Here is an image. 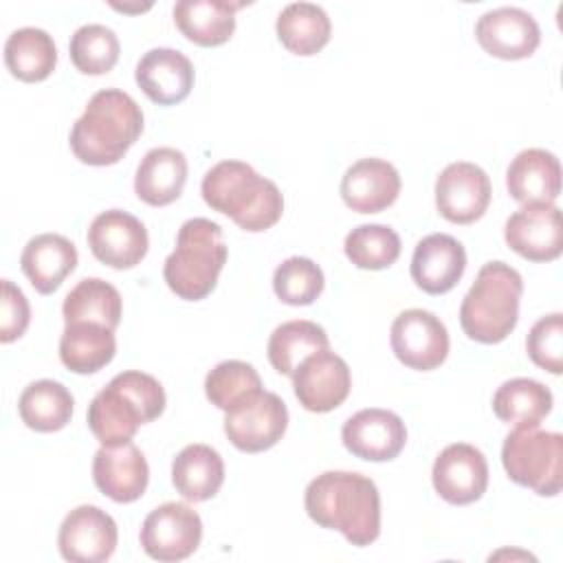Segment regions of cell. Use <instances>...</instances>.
Wrapping results in <instances>:
<instances>
[{
  "instance_id": "obj_1",
  "label": "cell",
  "mask_w": 563,
  "mask_h": 563,
  "mask_svg": "<svg viewBox=\"0 0 563 563\" xmlns=\"http://www.w3.org/2000/svg\"><path fill=\"white\" fill-rule=\"evenodd\" d=\"M308 517L328 530H339L352 545L363 548L380 534V495L376 484L354 471H325L303 495Z\"/></svg>"
},
{
  "instance_id": "obj_2",
  "label": "cell",
  "mask_w": 563,
  "mask_h": 563,
  "mask_svg": "<svg viewBox=\"0 0 563 563\" xmlns=\"http://www.w3.org/2000/svg\"><path fill=\"white\" fill-rule=\"evenodd\" d=\"M143 132L141 106L119 88L95 92L70 130V150L86 165L119 163Z\"/></svg>"
},
{
  "instance_id": "obj_3",
  "label": "cell",
  "mask_w": 563,
  "mask_h": 563,
  "mask_svg": "<svg viewBox=\"0 0 563 563\" xmlns=\"http://www.w3.org/2000/svg\"><path fill=\"white\" fill-rule=\"evenodd\" d=\"M200 191L213 211L229 216L249 233L271 229L284 213L279 187L242 161L216 163L205 174Z\"/></svg>"
},
{
  "instance_id": "obj_4",
  "label": "cell",
  "mask_w": 563,
  "mask_h": 563,
  "mask_svg": "<svg viewBox=\"0 0 563 563\" xmlns=\"http://www.w3.org/2000/svg\"><path fill=\"white\" fill-rule=\"evenodd\" d=\"M165 411L163 385L145 372L117 374L88 405V427L103 444L130 442L136 429Z\"/></svg>"
},
{
  "instance_id": "obj_5",
  "label": "cell",
  "mask_w": 563,
  "mask_h": 563,
  "mask_svg": "<svg viewBox=\"0 0 563 563\" xmlns=\"http://www.w3.org/2000/svg\"><path fill=\"white\" fill-rule=\"evenodd\" d=\"M523 279L506 262H486L460 306V325L471 341L499 343L517 325Z\"/></svg>"
},
{
  "instance_id": "obj_6",
  "label": "cell",
  "mask_w": 563,
  "mask_h": 563,
  "mask_svg": "<svg viewBox=\"0 0 563 563\" xmlns=\"http://www.w3.org/2000/svg\"><path fill=\"white\" fill-rule=\"evenodd\" d=\"M227 244L218 222L191 218L176 235V249L167 255L163 277L169 290L187 301L205 299L218 284L227 262Z\"/></svg>"
},
{
  "instance_id": "obj_7",
  "label": "cell",
  "mask_w": 563,
  "mask_h": 563,
  "mask_svg": "<svg viewBox=\"0 0 563 563\" xmlns=\"http://www.w3.org/2000/svg\"><path fill=\"white\" fill-rule=\"evenodd\" d=\"M506 475L541 497H554L563 484V435L539 424L515 427L501 446Z\"/></svg>"
},
{
  "instance_id": "obj_8",
  "label": "cell",
  "mask_w": 563,
  "mask_h": 563,
  "mask_svg": "<svg viewBox=\"0 0 563 563\" xmlns=\"http://www.w3.org/2000/svg\"><path fill=\"white\" fill-rule=\"evenodd\" d=\"M288 427L286 402L273 391H257L224 416L229 442L244 453H260L275 446Z\"/></svg>"
},
{
  "instance_id": "obj_9",
  "label": "cell",
  "mask_w": 563,
  "mask_h": 563,
  "mask_svg": "<svg viewBox=\"0 0 563 563\" xmlns=\"http://www.w3.org/2000/svg\"><path fill=\"white\" fill-rule=\"evenodd\" d=\"M202 539L200 515L180 501L156 506L141 526V548L147 556L172 563L191 556Z\"/></svg>"
},
{
  "instance_id": "obj_10",
  "label": "cell",
  "mask_w": 563,
  "mask_h": 563,
  "mask_svg": "<svg viewBox=\"0 0 563 563\" xmlns=\"http://www.w3.org/2000/svg\"><path fill=\"white\" fill-rule=\"evenodd\" d=\"M389 343L396 358L418 372H431L449 356L446 325L429 310L409 308L402 310L389 332Z\"/></svg>"
},
{
  "instance_id": "obj_11",
  "label": "cell",
  "mask_w": 563,
  "mask_h": 563,
  "mask_svg": "<svg viewBox=\"0 0 563 563\" xmlns=\"http://www.w3.org/2000/svg\"><path fill=\"white\" fill-rule=\"evenodd\" d=\"M117 541V521L90 504L73 508L57 532L59 554L73 563H103L114 554Z\"/></svg>"
},
{
  "instance_id": "obj_12",
  "label": "cell",
  "mask_w": 563,
  "mask_h": 563,
  "mask_svg": "<svg viewBox=\"0 0 563 563\" xmlns=\"http://www.w3.org/2000/svg\"><path fill=\"white\" fill-rule=\"evenodd\" d=\"M488 174L468 161L446 165L435 178V207L440 216L453 224H471L479 220L490 205Z\"/></svg>"
},
{
  "instance_id": "obj_13",
  "label": "cell",
  "mask_w": 563,
  "mask_h": 563,
  "mask_svg": "<svg viewBox=\"0 0 563 563\" xmlns=\"http://www.w3.org/2000/svg\"><path fill=\"white\" fill-rule=\"evenodd\" d=\"M86 240L99 262L119 271L141 264L150 246L145 224L123 209L101 211L90 222Z\"/></svg>"
},
{
  "instance_id": "obj_14",
  "label": "cell",
  "mask_w": 563,
  "mask_h": 563,
  "mask_svg": "<svg viewBox=\"0 0 563 563\" xmlns=\"http://www.w3.org/2000/svg\"><path fill=\"white\" fill-rule=\"evenodd\" d=\"M290 378L299 405L312 413L336 409L352 387L347 363L330 347L306 356Z\"/></svg>"
},
{
  "instance_id": "obj_15",
  "label": "cell",
  "mask_w": 563,
  "mask_h": 563,
  "mask_svg": "<svg viewBox=\"0 0 563 563\" xmlns=\"http://www.w3.org/2000/svg\"><path fill=\"white\" fill-rule=\"evenodd\" d=\"M431 482L444 501L453 506L473 504L488 488L486 457L468 442L449 444L433 462Z\"/></svg>"
},
{
  "instance_id": "obj_16",
  "label": "cell",
  "mask_w": 563,
  "mask_h": 563,
  "mask_svg": "<svg viewBox=\"0 0 563 563\" xmlns=\"http://www.w3.org/2000/svg\"><path fill=\"white\" fill-rule=\"evenodd\" d=\"M506 244L530 262H552L563 251V216L556 205H523L504 227Z\"/></svg>"
},
{
  "instance_id": "obj_17",
  "label": "cell",
  "mask_w": 563,
  "mask_h": 563,
  "mask_svg": "<svg viewBox=\"0 0 563 563\" xmlns=\"http://www.w3.org/2000/svg\"><path fill=\"white\" fill-rule=\"evenodd\" d=\"M343 446L367 462H389L398 457L407 442L402 418L389 409H361L341 429Z\"/></svg>"
},
{
  "instance_id": "obj_18",
  "label": "cell",
  "mask_w": 563,
  "mask_h": 563,
  "mask_svg": "<svg viewBox=\"0 0 563 563\" xmlns=\"http://www.w3.org/2000/svg\"><path fill=\"white\" fill-rule=\"evenodd\" d=\"M475 37L493 57L526 59L537 51L541 29L532 13L519 7H497L477 20Z\"/></svg>"
},
{
  "instance_id": "obj_19",
  "label": "cell",
  "mask_w": 563,
  "mask_h": 563,
  "mask_svg": "<svg viewBox=\"0 0 563 563\" xmlns=\"http://www.w3.org/2000/svg\"><path fill=\"white\" fill-rule=\"evenodd\" d=\"M92 479L97 488L117 504L136 501L150 482V466L143 451L130 440L103 446L92 460Z\"/></svg>"
},
{
  "instance_id": "obj_20",
  "label": "cell",
  "mask_w": 563,
  "mask_h": 563,
  "mask_svg": "<svg viewBox=\"0 0 563 563\" xmlns=\"http://www.w3.org/2000/svg\"><path fill=\"white\" fill-rule=\"evenodd\" d=\"M139 88L158 106H176L185 101L194 88V64L176 48L147 51L134 70Z\"/></svg>"
},
{
  "instance_id": "obj_21",
  "label": "cell",
  "mask_w": 563,
  "mask_h": 563,
  "mask_svg": "<svg viewBox=\"0 0 563 563\" xmlns=\"http://www.w3.org/2000/svg\"><path fill=\"white\" fill-rule=\"evenodd\" d=\"M466 268L464 246L446 233L422 238L411 257V279L427 295H444L462 279Z\"/></svg>"
},
{
  "instance_id": "obj_22",
  "label": "cell",
  "mask_w": 563,
  "mask_h": 563,
  "mask_svg": "<svg viewBox=\"0 0 563 563\" xmlns=\"http://www.w3.org/2000/svg\"><path fill=\"white\" fill-rule=\"evenodd\" d=\"M400 194L398 169L383 158H361L341 178L343 202L358 213H378L396 202Z\"/></svg>"
},
{
  "instance_id": "obj_23",
  "label": "cell",
  "mask_w": 563,
  "mask_h": 563,
  "mask_svg": "<svg viewBox=\"0 0 563 563\" xmlns=\"http://www.w3.org/2000/svg\"><path fill=\"white\" fill-rule=\"evenodd\" d=\"M506 187L521 205H554L561 194L559 158L541 147L521 150L506 169Z\"/></svg>"
},
{
  "instance_id": "obj_24",
  "label": "cell",
  "mask_w": 563,
  "mask_h": 563,
  "mask_svg": "<svg viewBox=\"0 0 563 563\" xmlns=\"http://www.w3.org/2000/svg\"><path fill=\"white\" fill-rule=\"evenodd\" d=\"M75 244L59 233L31 238L20 255V268L40 295L55 292L77 266Z\"/></svg>"
},
{
  "instance_id": "obj_25",
  "label": "cell",
  "mask_w": 563,
  "mask_h": 563,
  "mask_svg": "<svg viewBox=\"0 0 563 563\" xmlns=\"http://www.w3.org/2000/svg\"><path fill=\"white\" fill-rule=\"evenodd\" d=\"M185 183V154L176 147H152L136 167L134 194L150 207H165L180 198Z\"/></svg>"
},
{
  "instance_id": "obj_26",
  "label": "cell",
  "mask_w": 563,
  "mask_h": 563,
  "mask_svg": "<svg viewBox=\"0 0 563 563\" xmlns=\"http://www.w3.org/2000/svg\"><path fill=\"white\" fill-rule=\"evenodd\" d=\"M244 2L229 0H178L174 22L178 31L198 46H220L235 31V11Z\"/></svg>"
},
{
  "instance_id": "obj_27",
  "label": "cell",
  "mask_w": 563,
  "mask_h": 563,
  "mask_svg": "<svg viewBox=\"0 0 563 563\" xmlns=\"http://www.w3.org/2000/svg\"><path fill=\"white\" fill-rule=\"evenodd\" d=\"M224 482V462L209 444H187L172 462V484L187 501H207Z\"/></svg>"
},
{
  "instance_id": "obj_28",
  "label": "cell",
  "mask_w": 563,
  "mask_h": 563,
  "mask_svg": "<svg viewBox=\"0 0 563 563\" xmlns=\"http://www.w3.org/2000/svg\"><path fill=\"white\" fill-rule=\"evenodd\" d=\"M117 354L114 330L79 321L66 323L59 339V358L75 374H95L103 369Z\"/></svg>"
},
{
  "instance_id": "obj_29",
  "label": "cell",
  "mask_w": 563,
  "mask_h": 563,
  "mask_svg": "<svg viewBox=\"0 0 563 563\" xmlns=\"http://www.w3.org/2000/svg\"><path fill=\"white\" fill-rule=\"evenodd\" d=\"M75 398L57 380L40 378L29 383L18 400L22 422L40 433H53L64 429L73 418Z\"/></svg>"
},
{
  "instance_id": "obj_30",
  "label": "cell",
  "mask_w": 563,
  "mask_h": 563,
  "mask_svg": "<svg viewBox=\"0 0 563 563\" xmlns=\"http://www.w3.org/2000/svg\"><path fill=\"white\" fill-rule=\"evenodd\" d=\"M279 42L295 55H317L332 33V22L323 7L314 2L286 4L275 22Z\"/></svg>"
},
{
  "instance_id": "obj_31",
  "label": "cell",
  "mask_w": 563,
  "mask_h": 563,
  "mask_svg": "<svg viewBox=\"0 0 563 563\" xmlns=\"http://www.w3.org/2000/svg\"><path fill=\"white\" fill-rule=\"evenodd\" d=\"M4 64L20 81H42L55 70L57 46L44 29L22 26L7 37Z\"/></svg>"
},
{
  "instance_id": "obj_32",
  "label": "cell",
  "mask_w": 563,
  "mask_h": 563,
  "mask_svg": "<svg viewBox=\"0 0 563 563\" xmlns=\"http://www.w3.org/2000/svg\"><path fill=\"white\" fill-rule=\"evenodd\" d=\"M493 411L512 427L539 424L552 411V391L534 378H510L497 387Z\"/></svg>"
},
{
  "instance_id": "obj_33",
  "label": "cell",
  "mask_w": 563,
  "mask_h": 563,
  "mask_svg": "<svg viewBox=\"0 0 563 563\" xmlns=\"http://www.w3.org/2000/svg\"><path fill=\"white\" fill-rule=\"evenodd\" d=\"M325 347H330V339L319 323L308 319H295L273 330L266 352L271 365L279 374L292 376L306 356Z\"/></svg>"
},
{
  "instance_id": "obj_34",
  "label": "cell",
  "mask_w": 563,
  "mask_h": 563,
  "mask_svg": "<svg viewBox=\"0 0 563 563\" xmlns=\"http://www.w3.org/2000/svg\"><path fill=\"white\" fill-rule=\"evenodd\" d=\"M121 295L112 284L99 277H86L77 282V286L66 295L62 314L66 323L90 321L117 330L121 321Z\"/></svg>"
},
{
  "instance_id": "obj_35",
  "label": "cell",
  "mask_w": 563,
  "mask_h": 563,
  "mask_svg": "<svg viewBox=\"0 0 563 563\" xmlns=\"http://www.w3.org/2000/svg\"><path fill=\"white\" fill-rule=\"evenodd\" d=\"M345 257L363 271H383L400 255V238L387 224H358L345 235Z\"/></svg>"
},
{
  "instance_id": "obj_36",
  "label": "cell",
  "mask_w": 563,
  "mask_h": 563,
  "mask_svg": "<svg viewBox=\"0 0 563 563\" xmlns=\"http://www.w3.org/2000/svg\"><path fill=\"white\" fill-rule=\"evenodd\" d=\"M70 62L84 75H103L119 62L121 44L117 33L106 24L79 26L68 44Z\"/></svg>"
},
{
  "instance_id": "obj_37",
  "label": "cell",
  "mask_w": 563,
  "mask_h": 563,
  "mask_svg": "<svg viewBox=\"0 0 563 563\" xmlns=\"http://www.w3.org/2000/svg\"><path fill=\"white\" fill-rule=\"evenodd\" d=\"M262 378L251 363L244 361H222L205 378V394L211 405L229 411L244 398L262 391Z\"/></svg>"
},
{
  "instance_id": "obj_38",
  "label": "cell",
  "mask_w": 563,
  "mask_h": 563,
  "mask_svg": "<svg viewBox=\"0 0 563 563\" xmlns=\"http://www.w3.org/2000/svg\"><path fill=\"white\" fill-rule=\"evenodd\" d=\"M323 271L310 257L292 255L273 273V290L288 306H310L323 292Z\"/></svg>"
},
{
  "instance_id": "obj_39",
  "label": "cell",
  "mask_w": 563,
  "mask_h": 563,
  "mask_svg": "<svg viewBox=\"0 0 563 563\" xmlns=\"http://www.w3.org/2000/svg\"><path fill=\"white\" fill-rule=\"evenodd\" d=\"M528 356L550 374L563 372V314L552 312L541 317L526 339Z\"/></svg>"
},
{
  "instance_id": "obj_40",
  "label": "cell",
  "mask_w": 563,
  "mask_h": 563,
  "mask_svg": "<svg viewBox=\"0 0 563 563\" xmlns=\"http://www.w3.org/2000/svg\"><path fill=\"white\" fill-rule=\"evenodd\" d=\"M31 321V308L24 292L11 282L2 279L0 299V343H11L20 339Z\"/></svg>"
}]
</instances>
